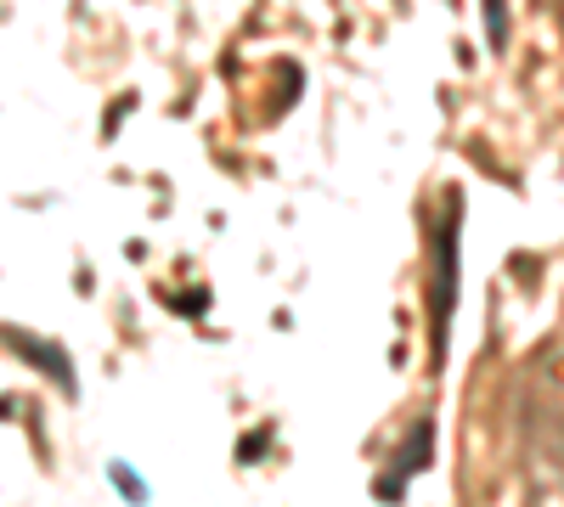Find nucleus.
<instances>
[{"instance_id": "f03ea898", "label": "nucleus", "mask_w": 564, "mask_h": 507, "mask_svg": "<svg viewBox=\"0 0 564 507\" xmlns=\"http://www.w3.org/2000/svg\"><path fill=\"white\" fill-rule=\"evenodd\" d=\"M486 34H491L497 52L508 45V12H502V0H486Z\"/></svg>"}, {"instance_id": "7ed1b4c3", "label": "nucleus", "mask_w": 564, "mask_h": 507, "mask_svg": "<svg viewBox=\"0 0 564 507\" xmlns=\"http://www.w3.org/2000/svg\"><path fill=\"white\" fill-rule=\"evenodd\" d=\"M536 7H564V0H536Z\"/></svg>"}, {"instance_id": "f257e3e1", "label": "nucleus", "mask_w": 564, "mask_h": 507, "mask_svg": "<svg viewBox=\"0 0 564 507\" xmlns=\"http://www.w3.org/2000/svg\"><path fill=\"white\" fill-rule=\"evenodd\" d=\"M525 496L531 507H564V406L553 384H536L525 400Z\"/></svg>"}, {"instance_id": "20e7f679", "label": "nucleus", "mask_w": 564, "mask_h": 507, "mask_svg": "<svg viewBox=\"0 0 564 507\" xmlns=\"http://www.w3.org/2000/svg\"><path fill=\"white\" fill-rule=\"evenodd\" d=\"M558 12H564V7H558Z\"/></svg>"}]
</instances>
